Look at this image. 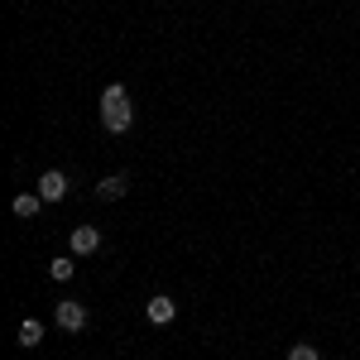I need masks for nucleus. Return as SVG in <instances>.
<instances>
[{
  "label": "nucleus",
  "instance_id": "1",
  "mask_svg": "<svg viewBox=\"0 0 360 360\" xmlns=\"http://www.w3.org/2000/svg\"><path fill=\"white\" fill-rule=\"evenodd\" d=\"M130 120H135L130 96H125V86H120V82H111L106 91H101V125H106L111 135H125V130H130Z\"/></svg>",
  "mask_w": 360,
  "mask_h": 360
},
{
  "label": "nucleus",
  "instance_id": "2",
  "mask_svg": "<svg viewBox=\"0 0 360 360\" xmlns=\"http://www.w3.org/2000/svg\"><path fill=\"white\" fill-rule=\"evenodd\" d=\"M53 317H58V327H63V332H82V327H86V307L72 303V298H63Z\"/></svg>",
  "mask_w": 360,
  "mask_h": 360
},
{
  "label": "nucleus",
  "instance_id": "3",
  "mask_svg": "<svg viewBox=\"0 0 360 360\" xmlns=\"http://www.w3.org/2000/svg\"><path fill=\"white\" fill-rule=\"evenodd\" d=\"M39 197H44V202H63V197H68V178H63L58 168H49V173L39 178Z\"/></svg>",
  "mask_w": 360,
  "mask_h": 360
},
{
  "label": "nucleus",
  "instance_id": "4",
  "mask_svg": "<svg viewBox=\"0 0 360 360\" xmlns=\"http://www.w3.org/2000/svg\"><path fill=\"white\" fill-rule=\"evenodd\" d=\"M144 312H149V322H154V327H164V322H173V312H178V303H173L168 293H154Z\"/></svg>",
  "mask_w": 360,
  "mask_h": 360
},
{
  "label": "nucleus",
  "instance_id": "5",
  "mask_svg": "<svg viewBox=\"0 0 360 360\" xmlns=\"http://www.w3.org/2000/svg\"><path fill=\"white\" fill-rule=\"evenodd\" d=\"M96 245H101V231L96 226H77L72 231V255H91Z\"/></svg>",
  "mask_w": 360,
  "mask_h": 360
},
{
  "label": "nucleus",
  "instance_id": "6",
  "mask_svg": "<svg viewBox=\"0 0 360 360\" xmlns=\"http://www.w3.org/2000/svg\"><path fill=\"white\" fill-rule=\"evenodd\" d=\"M125 188H130V178L125 173H111L106 183H96V202H115V197H125Z\"/></svg>",
  "mask_w": 360,
  "mask_h": 360
},
{
  "label": "nucleus",
  "instance_id": "7",
  "mask_svg": "<svg viewBox=\"0 0 360 360\" xmlns=\"http://www.w3.org/2000/svg\"><path fill=\"white\" fill-rule=\"evenodd\" d=\"M39 207H44V197H39V193H20V197H15V217H39Z\"/></svg>",
  "mask_w": 360,
  "mask_h": 360
},
{
  "label": "nucleus",
  "instance_id": "8",
  "mask_svg": "<svg viewBox=\"0 0 360 360\" xmlns=\"http://www.w3.org/2000/svg\"><path fill=\"white\" fill-rule=\"evenodd\" d=\"M39 341H44V322H34V317H29L25 327H20V346H25V351H34Z\"/></svg>",
  "mask_w": 360,
  "mask_h": 360
},
{
  "label": "nucleus",
  "instance_id": "9",
  "mask_svg": "<svg viewBox=\"0 0 360 360\" xmlns=\"http://www.w3.org/2000/svg\"><path fill=\"white\" fill-rule=\"evenodd\" d=\"M49 274H53L58 283H68V278L77 274V259H68V255H63V259H53V264H49Z\"/></svg>",
  "mask_w": 360,
  "mask_h": 360
},
{
  "label": "nucleus",
  "instance_id": "10",
  "mask_svg": "<svg viewBox=\"0 0 360 360\" xmlns=\"http://www.w3.org/2000/svg\"><path fill=\"white\" fill-rule=\"evenodd\" d=\"M288 360H322V356H317V346H307V341H298V346L288 351Z\"/></svg>",
  "mask_w": 360,
  "mask_h": 360
}]
</instances>
